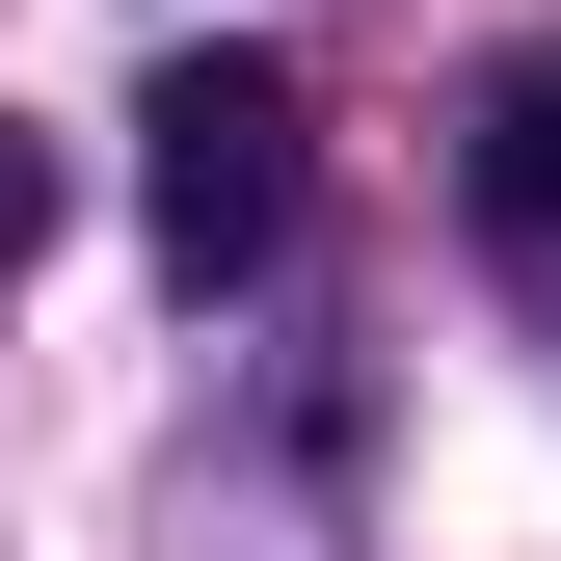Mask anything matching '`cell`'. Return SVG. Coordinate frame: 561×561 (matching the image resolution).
Here are the masks:
<instances>
[{
	"instance_id": "obj_2",
	"label": "cell",
	"mask_w": 561,
	"mask_h": 561,
	"mask_svg": "<svg viewBox=\"0 0 561 561\" xmlns=\"http://www.w3.org/2000/svg\"><path fill=\"white\" fill-rule=\"evenodd\" d=\"M481 241L561 267V54H508V81H481Z\"/></svg>"
},
{
	"instance_id": "obj_1",
	"label": "cell",
	"mask_w": 561,
	"mask_h": 561,
	"mask_svg": "<svg viewBox=\"0 0 561 561\" xmlns=\"http://www.w3.org/2000/svg\"><path fill=\"white\" fill-rule=\"evenodd\" d=\"M134 215H161L187 295H241L295 241V54H161L134 81Z\"/></svg>"
},
{
	"instance_id": "obj_3",
	"label": "cell",
	"mask_w": 561,
	"mask_h": 561,
	"mask_svg": "<svg viewBox=\"0 0 561 561\" xmlns=\"http://www.w3.org/2000/svg\"><path fill=\"white\" fill-rule=\"evenodd\" d=\"M27 241H54V161H27V134H0V267H27Z\"/></svg>"
}]
</instances>
